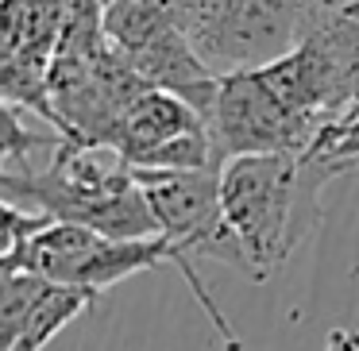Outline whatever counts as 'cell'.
I'll list each match as a JSON object with an SVG mask.
<instances>
[{
    "mask_svg": "<svg viewBox=\"0 0 359 351\" xmlns=\"http://www.w3.org/2000/svg\"><path fill=\"white\" fill-rule=\"evenodd\" d=\"M344 166L317 155H240L220 166L228 232L243 251V274L266 282L320 220V189Z\"/></svg>",
    "mask_w": 359,
    "mask_h": 351,
    "instance_id": "obj_1",
    "label": "cell"
},
{
    "mask_svg": "<svg viewBox=\"0 0 359 351\" xmlns=\"http://www.w3.org/2000/svg\"><path fill=\"white\" fill-rule=\"evenodd\" d=\"M0 193L12 209L93 228L109 240L158 235V220L140 178L112 147H93L62 135L43 170L0 174Z\"/></svg>",
    "mask_w": 359,
    "mask_h": 351,
    "instance_id": "obj_2",
    "label": "cell"
},
{
    "mask_svg": "<svg viewBox=\"0 0 359 351\" xmlns=\"http://www.w3.org/2000/svg\"><path fill=\"white\" fill-rule=\"evenodd\" d=\"M163 263L174 266L186 278V286L201 301L205 317L220 332V343L228 351H240L232 324L224 320L220 305L209 297V289L201 286L194 263L186 255H178L163 235H151V240H109V235L93 232V228L62 224V220L43 216L32 232L4 243L0 270H27L47 282H58V286H78V289H89V294H101V289L116 286V282L132 278V274L151 270V266H163Z\"/></svg>",
    "mask_w": 359,
    "mask_h": 351,
    "instance_id": "obj_3",
    "label": "cell"
},
{
    "mask_svg": "<svg viewBox=\"0 0 359 351\" xmlns=\"http://www.w3.org/2000/svg\"><path fill=\"white\" fill-rule=\"evenodd\" d=\"M104 35L140 81L182 97L205 120L212 116L220 78L189 39L186 0H112L104 8Z\"/></svg>",
    "mask_w": 359,
    "mask_h": 351,
    "instance_id": "obj_4",
    "label": "cell"
},
{
    "mask_svg": "<svg viewBox=\"0 0 359 351\" xmlns=\"http://www.w3.org/2000/svg\"><path fill=\"white\" fill-rule=\"evenodd\" d=\"M320 8L325 0H186L189 39L217 78L278 62Z\"/></svg>",
    "mask_w": 359,
    "mask_h": 351,
    "instance_id": "obj_5",
    "label": "cell"
},
{
    "mask_svg": "<svg viewBox=\"0 0 359 351\" xmlns=\"http://www.w3.org/2000/svg\"><path fill=\"white\" fill-rule=\"evenodd\" d=\"M147 205L158 220V235L178 255L220 259L243 270V251L228 232L224 201H220V166L209 170H135Z\"/></svg>",
    "mask_w": 359,
    "mask_h": 351,
    "instance_id": "obj_6",
    "label": "cell"
},
{
    "mask_svg": "<svg viewBox=\"0 0 359 351\" xmlns=\"http://www.w3.org/2000/svg\"><path fill=\"white\" fill-rule=\"evenodd\" d=\"M66 20H70V0H0V89H4V104H16L50 128H55L50 66H55Z\"/></svg>",
    "mask_w": 359,
    "mask_h": 351,
    "instance_id": "obj_7",
    "label": "cell"
},
{
    "mask_svg": "<svg viewBox=\"0 0 359 351\" xmlns=\"http://www.w3.org/2000/svg\"><path fill=\"white\" fill-rule=\"evenodd\" d=\"M112 151L132 170H209L220 166L209 120L182 97L163 89H143L128 104Z\"/></svg>",
    "mask_w": 359,
    "mask_h": 351,
    "instance_id": "obj_8",
    "label": "cell"
},
{
    "mask_svg": "<svg viewBox=\"0 0 359 351\" xmlns=\"http://www.w3.org/2000/svg\"><path fill=\"white\" fill-rule=\"evenodd\" d=\"M97 294L58 286L27 270H4L0 282V351H43L58 328L89 309Z\"/></svg>",
    "mask_w": 359,
    "mask_h": 351,
    "instance_id": "obj_9",
    "label": "cell"
},
{
    "mask_svg": "<svg viewBox=\"0 0 359 351\" xmlns=\"http://www.w3.org/2000/svg\"><path fill=\"white\" fill-rule=\"evenodd\" d=\"M325 4H351V0H325Z\"/></svg>",
    "mask_w": 359,
    "mask_h": 351,
    "instance_id": "obj_10",
    "label": "cell"
},
{
    "mask_svg": "<svg viewBox=\"0 0 359 351\" xmlns=\"http://www.w3.org/2000/svg\"><path fill=\"white\" fill-rule=\"evenodd\" d=\"M101 4H104V8H109V4H112V0H101Z\"/></svg>",
    "mask_w": 359,
    "mask_h": 351,
    "instance_id": "obj_11",
    "label": "cell"
},
{
    "mask_svg": "<svg viewBox=\"0 0 359 351\" xmlns=\"http://www.w3.org/2000/svg\"><path fill=\"white\" fill-rule=\"evenodd\" d=\"M351 4H355V8H359V0H351Z\"/></svg>",
    "mask_w": 359,
    "mask_h": 351,
    "instance_id": "obj_12",
    "label": "cell"
}]
</instances>
